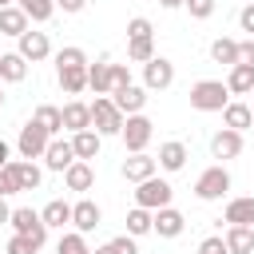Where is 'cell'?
<instances>
[{
  "label": "cell",
  "mask_w": 254,
  "mask_h": 254,
  "mask_svg": "<svg viewBox=\"0 0 254 254\" xmlns=\"http://www.w3.org/2000/svg\"><path fill=\"white\" fill-rule=\"evenodd\" d=\"M230 103V87L222 79H198L190 87V107L194 111H222Z\"/></svg>",
  "instance_id": "cell-1"
},
{
  "label": "cell",
  "mask_w": 254,
  "mask_h": 254,
  "mask_svg": "<svg viewBox=\"0 0 254 254\" xmlns=\"http://www.w3.org/2000/svg\"><path fill=\"white\" fill-rule=\"evenodd\" d=\"M226 190H230V171H226L222 163L206 167V171L194 179V198H202V202H218Z\"/></svg>",
  "instance_id": "cell-2"
},
{
  "label": "cell",
  "mask_w": 254,
  "mask_h": 254,
  "mask_svg": "<svg viewBox=\"0 0 254 254\" xmlns=\"http://www.w3.org/2000/svg\"><path fill=\"white\" fill-rule=\"evenodd\" d=\"M123 111L115 107V99L111 95H95V103H91V127L99 131V135H119L123 131Z\"/></svg>",
  "instance_id": "cell-3"
},
{
  "label": "cell",
  "mask_w": 254,
  "mask_h": 254,
  "mask_svg": "<svg viewBox=\"0 0 254 254\" xmlns=\"http://www.w3.org/2000/svg\"><path fill=\"white\" fill-rule=\"evenodd\" d=\"M52 139H56V135H48V127H44V123L28 119V123L20 127L16 151H20V159H44V151H48V143H52Z\"/></svg>",
  "instance_id": "cell-4"
},
{
  "label": "cell",
  "mask_w": 254,
  "mask_h": 254,
  "mask_svg": "<svg viewBox=\"0 0 254 254\" xmlns=\"http://www.w3.org/2000/svg\"><path fill=\"white\" fill-rule=\"evenodd\" d=\"M171 194H175V187H171L167 179L151 175V179H143V183H139V190H135V206L159 210V206H171Z\"/></svg>",
  "instance_id": "cell-5"
},
{
  "label": "cell",
  "mask_w": 254,
  "mask_h": 254,
  "mask_svg": "<svg viewBox=\"0 0 254 254\" xmlns=\"http://www.w3.org/2000/svg\"><path fill=\"white\" fill-rule=\"evenodd\" d=\"M151 135H155V123H151L143 111L123 119V131H119V139H123V147H127V151H147Z\"/></svg>",
  "instance_id": "cell-6"
},
{
  "label": "cell",
  "mask_w": 254,
  "mask_h": 254,
  "mask_svg": "<svg viewBox=\"0 0 254 254\" xmlns=\"http://www.w3.org/2000/svg\"><path fill=\"white\" fill-rule=\"evenodd\" d=\"M8 222H12V230H16V234H28L36 246H44V242H48V222H44L32 206H16Z\"/></svg>",
  "instance_id": "cell-7"
},
{
  "label": "cell",
  "mask_w": 254,
  "mask_h": 254,
  "mask_svg": "<svg viewBox=\"0 0 254 254\" xmlns=\"http://www.w3.org/2000/svg\"><path fill=\"white\" fill-rule=\"evenodd\" d=\"M171 83H175V64H171L167 56H155V60L143 64V87H147V91H163V87H171Z\"/></svg>",
  "instance_id": "cell-8"
},
{
  "label": "cell",
  "mask_w": 254,
  "mask_h": 254,
  "mask_svg": "<svg viewBox=\"0 0 254 254\" xmlns=\"http://www.w3.org/2000/svg\"><path fill=\"white\" fill-rule=\"evenodd\" d=\"M242 147H246V143H242V131H234V127H222V131L210 135V155L222 159V163H226V159H238Z\"/></svg>",
  "instance_id": "cell-9"
},
{
  "label": "cell",
  "mask_w": 254,
  "mask_h": 254,
  "mask_svg": "<svg viewBox=\"0 0 254 254\" xmlns=\"http://www.w3.org/2000/svg\"><path fill=\"white\" fill-rule=\"evenodd\" d=\"M16 44H20L16 52H20L28 64H40V60H48V56H52V40H48V32H32V28H28Z\"/></svg>",
  "instance_id": "cell-10"
},
{
  "label": "cell",
  "mask_w": 254,
  "mask_h": 254,
  "mask_svg": "<svg viewBox=\"0 0 254 254\" xmlns=\"http://www.w3.org/2000/svg\"><path fill=\"white\" fill-rule=\"evenodd\" d=\"M111 99H115V107H119L123 115H139V111L147 107V87H139V83L115 87V91H111Z\"/></svg>",
  "instance_id": "cell-11"
},
{
  "label": "cell",
  "mask_w": 254,
  "mask_h": 254,
  "mask_svg": "<svg viewBox=\"0 0 254 254\" xmlns=\"http://www.w3.org/2000/svg\"><path fill=\"white\" fill-rule=\"evenodd\" d=\"M71 163H75V147H71V139H52V143H48V151H44V167L64 175Z\"/></svg>",
  "instance_id": "cell-12"
},
{
  "label": "cell",
  "mask_w": 254,
  "mask_h": 254,
  "mask_svg": "<svg viewBox=\"0 0 254 254\" xmlns=\"http://www.w3.org/2000/svg\"><path fill=\"white\" fill-rule=\"evenodd\" d=\"M159 171V159H151L147 151H131V159H123V179L127 183H143Z\"/></svg>",
  "instance_id": "cell-13"
},
{
  "label": "cell",
  "mask_w": 254,
  "mask_h": 254,
  "mask_svg": "<svg viewBox=\"0 0 254 254\" xmlns=\"http://www.w3.org/2000/svg\"><path fill=\"white\" fill-rule=\"evenodd\" d=\"M99 222H103V210H99V202H91V198H79V202L71 206V226H75L79 234H91Z\"/></svg>",
  "instance_id": "cell-14"
},
{
  "label": "cell",
  "mask_w": 254,
  "mask_h": 254,
  "mask_svg": "<svg viewBox=\"0 0 254 254\" xmlns=\"http://www.w3.org/2000/svg\"><path fill=\"white\" fill-rule=\"evenodd\" d=\"M64 183H67V190H79V194H83V190L95 187V167H91L87 159H75V163L64 171Z\"/></svg>",
  "instance_id": "cell-15"
},
{
  "label": "cell",
  "mask_w": 254,
  "mask_h": 254,
  "mask_svg": "<svg viewBox=\"0 0 254 254\" xmlns=\"http://www.w3.org/2000/svg\"><path fill=\"white\" fill-rule=\"evenodd\" d=\"M183 226H187V218H183L175 206H159V210H155V234H159V238H179Z\"/></svg>",
  "instance_id": "cell-16"
},
{
  "label": "cell",
  "mask_w": 254,
  "mask_h": 254,
  "mask_svg": "<svg viewBox=\"0 0 254 254\" xmlns=\"http://www.w3.org/2000/svg\"><path fill=\"white\" fill-rule=\"evenodd\" d=\"M28 24H32V20H28V12H24L20 4L0 8V36H16V40H20V36L28 32Z\"/></svg>",
  "instance_id": "cell-17"
},
{
  "label": "cell",
  "mask_w": 254,
  "mask_h": 254,
  "mask_svg": "<svg viewBox=\"0 0 254 254\" xmlns=\"http://www.w3.org/2000/svg\"><path fill=\"white\" fill-rule=\"evenodd\" d=\"M64 111V131H83V127H91V103H79V99H71V103H64L60 107Z\"/></svg>",
  "instance_id": "cell-18"
},
{
  "label": "cell",
  "mask_w": 254,
  "mask_h": 254,
  "mask_svg": "<svg viewBox=\"0 0 254 254\" xmlns=\"http://www.w3.org/2000/svg\"><path fill=\"white\" fill-rule=\"evenodd\" d=\"M99 143H103V135L95 131V127H83V131H75L71 135V147H75V159H99Z\"/></svg>",
  "instance_id": "cell-19"
},
{
  "label": "cell",
  "mask_w": 254,
  "mask_h": 254,
  "mask_svg": "<svg viewBox=\"0 0 254 254\" xmlns=\"http://www.w3.org/2000/svg\"><path fill=\"white\" fill-rule=\"evenodd\" d=\"M8 171L16 175V183H20V190H36L40 183H44V171L32 163V159H12L8 163Z\"/></svg>",
  "instance_id": "cell-20"
},
{
  "label": "cell",
  "mask_w": 254,
  "mask_h": 254,
  "mask_svg": "<svg viewBox=\"0 0 254 254\" xmlns=\"http://www.w3.org/2000/svg\"><path fill=\"white\" fill-rule=\"evenodd\" d=\"M230 226H254V194H242V198H230L226 202V214H222Z\"/></svg>",
  "instance_id": "cell-21"
},
{
  "label": "cell",
  "mask_w": 254,
  "mask_h": 254,
  "mask_svg": "<svg viewBox=\"0 0 254 254\" xmlns=\"http://www.w3.org/2000/svg\"><path fill=\"white\" fill-rule=\"evenodd\" d=\"M56 79L67 95H79L87 91V64H75V67H56Z\"/></svg>",
  "instance_id": "cell-22"
},
{
  "label": "cell",
  "mask_w": 254,
  "mask_h": 254,
  "mask_svg": "<svg viewBox=\"0 0 254 254\" xmlns=\"http://www.w3.org/2000/svg\"><path fill=\"white\" fill-rule=\"evenodd\" d=\"M155 159H159V167H163V171H183V167H187V143L171 139V143H163V147H159V155H155Z\"/></svg>",
  "instance_id": "cell-23"
},
{
  "label": "cell",
  "mask_w": 254,
  "mask_h": 254,
  "mask_svg": "<svg viewBox=\"0 0 254 254\" xmlns=\"http://www.w3.org/2000/svg\"><path fill=\"white\" fill-rule=\"evenodd\" d=\"M222 123L234 127V131H250V127H254V111H250V103H226V107H222Z\"/></svg>",
  "instance_id": "cell-24"
},
{
  "label": "cell",
  "mask_w": 254,
  "mask_h": 254,
  "mask_svg": "<svg viewBox=\"0 0 254 254\" xmlns=\"http://www.w3.org/2000/svg\"><path fill=\"white\" fill-rule=\"evenodd\" d=\"M40 218L48 222V230H64V226L71 222V202H64V198H52V202L40 210Z\"/></svg>",
  "instance_id": "cell-25"
},
{
  "label": "cell",
  "mask_w": 254,
  "mask_h": 254,
  "mask_svg": "<svg viewBox=\"0 0 254 254\" xmlns=\"http://www.w3.org/2000/svg\"><path fill=\"white\" fill-rule=\"evenodd\" d=\"M24 75H28V60L20 52H4L0 56V79L4 83H20Z\"/></svg>",
  "instance_id": "cell-26"
},
{
  "label": "cell",
  "mask_w": 254,
  "mask_h": 254,
  "mask_svg": "<svg viewBox=\"0 0 254 254\" xmlns=\"http://www.w3.org/2000/svg\"><path fill=\"white\" fill-rule=\"evenodd\" d=\"M226 87H230V95H246V91H254V64H234L230 75H226Z\"/></svg>",
  "instance_id": "cell-27"
},
{
  "label": "cell",
  "mask_w": 254,
  "mask_h": 254,
  "mask_svg": "<svg viewBox=\"0 0 254 254\" xmlns=\"http://www.w3.org/2000/svg\"><path fill=\"white\" fill-rule=\"evenodd\" d=\"M87 87L95 95H111V64L99 60V64H87Z\"/></svg>",
  "instance_id": "cell-28"
},
{
  "label": "cell",
  "mask_w": 254,
  "mask_h": 254,
  "mask_svg": "<svg viewBox=\"0 0 254 254\" xmlns=\"http://www.w3.org/2000/svg\"><path fill=\"white\" fill-rule=\"evenodd\" d=\"M151 230H155V210H147V206H131V210H127V234L143 238V234H151Z\"/></svg>",
  "instance_id": "cell-29"
},
{
  "label": "cell",
  "mask_w": 254,
  "mask_h": 254,
  "mask_svg": "<svg viewBox=\"0 0 254 254\" xmlns=\"http://www.w3.org/2000/svg\"><path fill=\"white\" fill-rule=\"evenodd\" d=\"M222 238H226V250L230 254H250L254 250V226H230Z\"/></svg>",
  "instance_id": "cell-30"
},
{
  "label": "cell",
  "mask_w": 254,
  "mask_h": 254,
  "mask_svg": "<svg viewBox=\"0 0 254 254\" xmlns=\"http://www.w3.org/2000/svg\"><path fill=\"white\" fill-rule=\"evenodd\" d=\"M210 60H214V64H226V67L242 64V60H238V40H230V36H218V40L210 44Z\"/></svg>",
  "instance_id": "cell-31"
},
{
  "label": "cell",
  "mask_w": 254,
  "mask_h": 254,
  "mask_svg": "<svg viewBox=\"0 0 254 254\" xmlns=\"http://www.w3.org/2000/svg\"><path fill=\"white\" fill-rule=\"evenodd\" d=\"M16 4L28 12L32 24H48V20L56 16V0H16Z\"/></svg>",
  "instance_id": "cell-32"
},
{
  "label": "cell",
  "mask_w": 254,
  "mask_h": 254,
  "mask_svg": "<svg viewBox=\"0 0 254 254\" xmlns=\"http://www.w3.org/2000/svg\"><path fill=\"white\" fill-rule=\"evenodd\" d=\"M56 254H91L87 234H79V230H64L60 242H56Z\"/></svg>",
  "instance_id": "cell-33"
},
{
  "label": "cell",
  "mask_w": 254,
  "mask_h": 254,
  "mask_svg": "<svg viewBox=\"0 0 254 254\" xmlns=\"http://www.w3.org/2000/svg\"><path fill=\"white\" fill-rule=\"evenodd\" d=\"M32 119H36V123H44V127H48V135H60V131H64V111H60V107H52V103H40Z\"/></svg>",
  "instance_id": "cell-34"
},
{
  "label": "cell",
  "mask_w": 254,
  "mask_h": 254,
  "mask_svg": "<svg viewBox=\"0 0 254 254\" xmlns=\"http://www.w3.org/2000/svg\"><path fill=\"white\" fill-rule=\"evenodd\" d=\"M127 60H135V64H147V60H155V36L127 40Z\"/></svg>",
  "instance_id": "cell-35"
},
{
  "label": "cell",
  "mask_w": 254,
  "mask_h": 254,
  "mask_svg": "<svg viewBox=\"0 0 254 254\" xmlns=\"http://www.w3.org/2000/svg\"><path fill=\"white\" fill-rule=\"evenodd\" d=\"M75 64H87V52H83V48L67 44V48L56 52V67H75Z\"/></svg>",
  "instance_id": "cell-36"
},
{
  "label": "cell",
  "mask_w": 254,
  "mask_h": 254,
  "mask_svg": "<svg viewBox=\"0 0 254 254\" xmlns=\"http://www.w3.org/2000/svg\"><path fill=\"white\" fill-rule=\"evenodd\" d=\"M139 36H155V28H151L147 16H131L127 20V40H139Z\"/></svg>",
  "instance_id": "cell-37"
},
{
  "label": "cell",
  "mask_w": 254,
  "mask_h": 254,
  "mask_svg": "<svg viewBox=\"0 0 254 254\" xmlns=\"http://www.w3.org/2000/svg\"><path fill=\"white\" fill-rule=\"evenodd\" d=\"M183 8H187L194 20H210V16H214V0H183Z\"/></svg>",
  "instance_id": "cell-38"
},
{
  "label": "cell",
  "mask_w": 254,
  "mask_h": 254,
  "mask_svg": "<svg viewBox=\"0 0 254 254\" xmlns=\"http://www.w3.org/2000/svg\"><path fill=\"white\" fill-rule=\"evenodd\" d=\"M36 250H40V246H36L28 234H12V238H8V254H36Z\"/></svg>",
  "instance_id": "cell-39"
},
{
  "label": "cell",
  "mask_w": 254,
  "mask_h": 254,
  "mask_svg": "<svg viewBox=\"0 0 254 254\" xmlns=\"http://www.w3.org/2000/svg\"><path fill=\"white\" fill-rule=\"evenodd\" d=\"M198 254H230V250H226V238L222 234H210V238L198 242Z\"/></svg>",
  "instance_id": "cell-40"
},
{
  "label": "cell",
  "mask_w": 254,
  "mask_h": 254,
  "mask_svg": "<svg viewBox=\"0 0 254 254\" xmlns=\"http://www.w3.org/2000/svg\"><path fill=\"white\" fill-rule=\"evenodd\" d=\"M111 250H115V254H139L135 234H115V238H111Z\"/></svg>",
  "instance_id": "cell-41"
},
{
  "label": "cell",
  "mask_w": 254,
  "mask_h": 254,
  "mask_svg": "<svg viewBox=\"0 0 254 254\" xmlns=\"http://www.w3.org/2000/svg\"><path fill=\"white\" fill-rule=\"evenodd\" d=\"M8 194H20V183L8 167H0V198H8Z\"/></svg>",
  "instance_id": "cell-42"
},
{
  "label": "cell",
  "mask_w": 254,
  "mask_h": 254,
  "mask_svg": "<svg viewBox=\"0 0 254 254\" xmlns=\"http://www.w3.org/2000/svg\"><path fill=\"white\" fill-rule=\"evenodd\" d=\"M127 83H131L127 64H111V91H115V87H127Z\"/></svg>",
  "instance_id": "cell-43"
},
{
  "label": "cell",
  "mask_w": 254,
  "mask_h": 254,
  "mask_svg": "<svg viewBox=\"0 0 254 254\" xmlns=\"http://www.w3.org/2000/svg\"><path fill=\"white\" fill-rule=\"evenodd\" d=\"M238 28H242V32H250V36H254V0H250V4H246V8H242V12H238Z\"/></svg>",
  "instance_id": "cell-44"
},
{
  "label": "cell",
  "mask_w": 254,
  "mask_h": 254,
  "mask_svg": "<svg viewBox=\"0 0 254 254\" xmlns=\"http://www.w3.org/2000/svg\"><path fill=\"white\" fill-rule=\"evenodd\" d=\"M56 8H60L64 16H79V12L87 8V0H56Z\"/></svg>",
  "instance_id": "cell-45"
},
{
  "label": "cell",
  "mask_w": 254,
  "mask_h": 254,
  "mask_svg": "<svg viewBox=\"0 0 254 254\" xmlns=\"http://www.w3.org/2000/svg\"><path fill=\"white\" fill-rule=\"evenodd\" d=\"M238 60H242V64H254V36L238 44Z\"/></svg>",
  "instance_id": "cell-46"
},
{
  "label": "cell",
  "mask_w": 254,
  "mask_h": 254,
  "mask_svg": "<svg viewBox=\"0 0 254 254\" xmlns=\"http://www.w3.org/2000/svg\"><path fill=\"white\" fill-rule=\"evenodd\" d=\"M8 163H12V147L0 139V167H8Z\"/></svg>",
  "instance_id": "cell-47"
},
{
  "label": "cell",
  "mask_w": 254,
  "mask_h": 254,
  "mask_svg": "<svg viewBox=\"0 0 254 254\" xmlns=\"http://www.w3.org/2000/svg\"><path fill=\"white\" fill-rule=\"evenodd\" d=\"M159 4H163L167 12H175V8H183V0H159Z\"/></svg>",
  "instance_id": "cell-48"
},
{
  "label": "cell",
  "mask_w": 254,
  "mask_h": 254,
  "mask_svg": "<svg viewBox=\"0 0 254 254\" xmlns=\"http://www.w3.org/2000/svg\"><path fill=\"white\" fill-rule=\"evenodd\" d=\"M8 218H12V210H8V202L0 198V222H8Z\"/></svg>",
  "instance_id": "cell-49"
},
{
  "label": "cell",
  "mask_w": 254,
  "mask_h": 254,
  "mask_svg": "<svg viewBox=\"0 0 254 254\" xmlns=\"http://www.w3.org/2000/svg\"><path fill=\"white\" fill-rule=\"evenodd\" d=\"M91 254H115V250H111V242H103V246H95Z\"/></svg>",
  "instance_id": "cell-50"
},
{
  "label": "cell",
  "mask_w": 254,
  "mask_h": 254,
  "mask_svg": "<svg viewBox=\"0 0 254 254\" xmlns=\"http://www.w3.org/2000/svg\"><path fill=\"white\" fill-rule=\"evenodd\" d=\"M4 99H8V95H4V79H0V107H4Z\"/></svg>",
  "instance_id": "cell-51"
},
{
  "label": "cell",
  "mask_w": 254,
  "mask_h": 254,
  "mask_svg": "<svg viewBox=\"0 0 254 254\" xmlns=\"http://www.w3.org/2000/svg\"><path fill=\"white\" fill-rule=\"evenodd\" d=\"M8 4H16V0H0V8H8Z\"/></svg>",
  "instance_id": "cell-52"
},
{
  "label": "cell",
  "mask_w": 254,
  "mask_h": 254,
  "mask_svg": "<svg viewBox=\"0 0 254 254\" xmlns=\"http://www.w3.org/2000/svg\"><path fill=\"white\" fill-rule=\"evenodd\" d=\"M250 111H254V103H250Z\"/></svg>",
  "instance_id": "cell-53"
},
{
  "label": "cell",
  "mask_w": 254,
  "mask_h": 254,
  "mask_svg": "<svg viewBox=\"0 0 254 254\" xmlns=\"http://www.w3.org/2000/svg\"><path fill=\"white\" fill-rule=\"evenodd\" d=\"M0 56H4V52H0Z\"/></svg>",
  "instance_id": "cell-54"
}]
</instances>
